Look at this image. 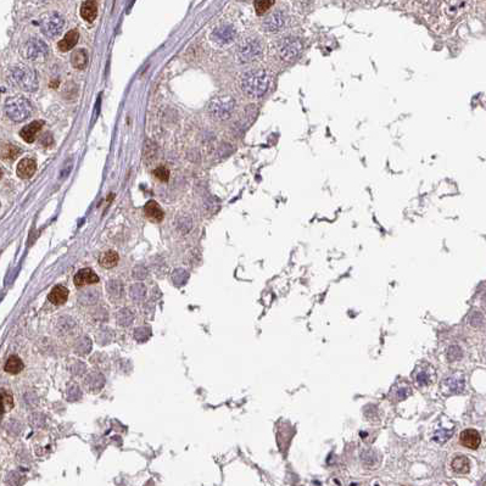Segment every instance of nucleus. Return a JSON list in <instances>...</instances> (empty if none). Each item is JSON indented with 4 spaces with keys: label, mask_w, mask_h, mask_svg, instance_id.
<instances>
[{
    "label": "nucleus",
    "mask_w": 486,
    "mask_h": 486,
    "mask_svg": "<svg viewBox=\"0 0 486 486\" xmlns=\"http://www.w3.org/2000/svg\"><path fill=\"white\" fill-rule=\"evenodd\" d=\"M269 86H271V76L265 70H249L239 78L240 89L251 98H261L267 93Z\"/></svg>",
    "instance_id": "f257e3e1"
},
{
    "label": "nucleus",
    "mask_w": 486,
    "mask_h": 486,
    "mask_svg": "<svg viewBox=\"0 0 486 486\" xmlns=\"http://www.w3.org/2000/svg\"><path fill=\"white\" fill-rule=\"evenodd\" d=\"M9 81L15 87L25 90V92H34L38 88V81L36 73L27 66L16 65L9 70Z\"/></svg>",
    "instance_id": "f03ea898"
},
{
    "label": "nucleus",
    "mask_w": 486,
    "mask_h": 486,
    "mask_svg": "<svg viewBox=\"0 0 486 486\" xmlns=\"http://www.w3.org/2000/svg\"><path fill=\"white\" fill-rule=\"evenodd\" d=\"M5 111H7L9 118L15 122H22L31 116L32 106L27 99L22 98V96H15L7 101Z\"/></svg>",
    "instance_id": "7ed1b4c3"
},
{
    "label": "nucleus",
    "mask_w": 486,
    "mask_h": 486,
    "mask_svg": "<svg viewBox=\"0 0 486 486\" xmlns=\"http://www.w3.org/2000/svg\"><path fill=\"white\" fill-rule=\"evenodd\" d=\"M235 109V100L230 96H217L212 99L209 104V111L215 118L224 119L230 118Z\"/></svg>",
    "instance_id": "20e7f679"
},
{
    "label": "nucleus",
    "mask_w": 486,
    "mask_h": 486,
    "mask_svg": "<svg viewBox=\"0 0 486 486\" xmlns=\"http://www.w3.org/2000/svg\"><path fill=\"white\" fill-rule=\"evenodd\" d=\"M303 43L296 37H286L278 43L277 50L279 56L286 63H291L301 54Z\"/></svg>",
    "instance_id": "39448f33"
},
{
    "label": "nucleus",
    "mask_w": 486,
    "mask_h": 486,
    "mask_svg": "<svg viewBox=\"0 0 486 486\" xmlns=\"http://www.w3.org/2000/svg\"><path fill=\"white\" fill-rule=\"evenodd\" d=\"M21 55L29 61H43L48 57L49 49L43 40L38 38H32L23 44Z\"/></svg>",
    "instance_id": "423d86ee"
},
{
    "label": "nucleus",
    "mask_w": 486,
    "mask_h": 486,
    "mask_svg": "<svg viewBox=\"0 0 486 486\" xmlns=\"http://www.w3.org/2000/svg\"><path fill=\"white\" fill-rule=\"evenodd\" d=\"M263 52V45L257 39H247L240 43L236 50V57L240 63H251L257 60Z\"/></svg>",
    "instance_id": "0eeeda50"
},
{
    "label": "nucleus",
    "mask_w": 486,
    "mask_h": 486,
    "mask_svg": "<svg viewBox=\"0 0 486 486\" xmlns=\"http://www.w3.org/2000/svg\"><path fill=\"white\" fill-rule=\"evenodd\" d=\"M63 28L64 19L56 13L48 14L42 20V23H40V29H42L43 34H45L49 38L57 37L63 31Z\"/></svg>",
    "instance_id": "6e6552de"
},
{
    "label": "nucleus",
    "mask_w": 486,
    "mask_h": 486,
    "mask_svg": "<svg viewBox=\"0 0 486 486\" xmlns=\"http://www.w3.org/2000/svg\"><path fill=\"white\" fill-rule=\"evenodd\" d=\"M73 283H75L76 288H83L86 285H93V284L99 283V277L93 269L90 268H82L77 272L75 278H73Z\"/></svg>",
    "instance_id": "1a4fd4ad"
},
{
    "label": "nucleus",
    "mask_w": 486,
    "mask_h": 486,
    "mask_svg": "<svg viewBox=\"0 0 486 486\" xmlns=\"http://www.w3.org/2000/svg\"><path fill=\"white\" fill-rule=\"evenodd\" d=\"M459 440H461V444L467 449L476 450L480 443H481V436L475 429H467L462 432Z\"/></svg>",
    "instance_id": "9d476101"
},
{
    "label": "nucleus",
    "mask_w": 486,
    "mask_h": 486,
    "mask_svg": "<svg viewBox=\"0 0 486 486\" xmlns=\"http://www.w3.org/2000/svg\"><path fill=\"white\" fill-rule=\"evenodd\" d=\"M37 163L33 159H23L17 165V175L22 179H29L36 173Z\"/></svg>",
    "instance_id": "9b49d317"
},
{
    "label": "nucleus",
    "mask_w": 486,
    "mask_h": 486,
    "mask_svg": "<svg viewBox=\"0 0 486 486\" xmlns=\"http://www.w3.org/2000/svg\"><path fill=\"white\" fill-rule=\"evenodd\" d=\"M234 36H235V32H234L230 27H219L213 32L212 39L215 40L216 44L223 46V45H227V44L232 43L234 39Z\"/></svg>",
    "instance_id": "f8f14e48"
},
{
    "label": "nucleus",
    "mask_w": 486,
    "mask_h": 486,
    "mask_svg": "<svg viewBox=\"0 0 486 486\" xmlns=\"http://www.w3.org/2000/svg\"><path fill=\"white\" fill-rule=\"evenodd\" d=\"M69 289L65 288V286L56 285L49 292L48 300L50 301L52 305H64L67 301V298H69Z\"/></svg>",
    "instance_id": "ddd939ff"
},
{
    "label": "nucleus",
    "mask_w": 486,
    "mask_h": 486,
    "mask_svg": "<svg viewBox=\"0 0 486 486\" xmlns=\"http://www.w3.org/2000/svg\"><path fill=\"white\" fill-rule=\"evenodd\" d=\"M144 213L150 221L156 222V223H159V222L162 221L163 217H165V213H163L161 206L154 200L146 203V205L144 206Z\"/></svg>",
    "instance_id": "4468645a"
},
{
    "label": "nucleus",
    "mask_w": 486,
    "mask_h": 486,
    "mask_svg": "<svg viewBox=\"0 0 486 486\" xmlns=\"http://www.w3.org/2000/svg\"><path fill=\"white\" fill-rule=\"evenodd\" d=\"M78 39H80V33H78L77 29H71V31L67 32L66 36L57 43V48L63 52L71 50L73 46L78 43Z\"/></svg>",
    "instance_id": "2eb2a0df"
},
{
    "label": "nucleus",
    "mask_w": 486,
    "mask_h": 486,
    "mask_svg": "<svg viewBox=\"0 0 486 486\" xmlns=\"http://www.w3.org/2000/svg\"><path fill=\"white\" fill-rule=\"evenodd\" d=\"M42 127H43V121H34L32 122L31 125L23 127L21 132H20V136H21V138L25 140V142L33 143L34 140H36L38 132L40 131V128Z\"/></svg>",
    "instance_id": "dca6fc26"
},
{
    "label": "nucleus",
    "mask_w": 486,
    "mask_h": 486,
    "mask_svg": "<svg viewBox=\"0 0 486 486\" xmlns=\"http://www.w3.org/2000/svg\"><path fill=\"white\" fill-rule=\"evenodd\" d=\"M96 15H98V5H96L94 0H87L82 4L81 16L83 17L84 21L93 22L95 20Z\"/></svg>",
    "instance_id": "f3484780"
},
{
    "label": "nucleus",
    "mask_w": 486,
    "mask_h": 486,
    "mask_svg": "<svg viewBox=\"0 0 486 486\" xmlns=\"http://www.w3.org/2000/svg\"><path fill=\"white\" fill-rule=\"evenodd\" d=\"M118 261H119L118 254L113 250H109L106 251V253H102L100 255V257H99V265H100L102 268H106V269L116 267Z\"/></svg>",
    "instance_id": "a211bd4d"
},
{
    "label": "nucleus",
    "mask_w": 486,
    "mask_h": 486,
    "mask_svg": "<svg viewBox=\"0 0 486 486\" xmlns=\"http://www.w3.org/2000/svg\"><path fill=\"white\" fill-rule=\"evenodd\" d=\"M23 368H25V363L22 362V359L20 358L19 356H15V355L9 357L4 364V371L9 374H13V376L21 373Z\"/></svg>",
    "instance_id": "6ab92c4d"
},
{
    "label": "nucleus",
    "mask_w": 486,
    "mask_h": 486,
    "mask_svg": "<svg viewBox=\"0 0 486 486\" xmlns=\"http://www.w3.org/2000/svg\"><path fill=\"white\" fill-rule=\"evenodd\" d=\"M71 64L75 69L84 70L88 65V52L84 49H77L71 55Z\"/></svg>",
    "instance_id": "aec40b11"
},
{
    "label": "nucleus",
    "mask_w": 486,
    "mask_h": 486,
    "mask_svg": "<svg viewBox=\"0 0 486 486\" xmlns=\"http://www.w3.org/2000/svg\"><path fill=\"white\" fill-rule=\"evenodd\" d=\"M284 19L280 13H276L268 17L265 22V28L269 32H277L283 27Z\"/></svg>",
    "instance_id": "412c9836"
},
{
    "label": "nucleus",
    "mask_w": 486,
    "mask_h": 486,
    "mask_svg": "<svg viewBox=\"0 0 486 486\" xmlns=\"http://www.w3.org/2000/svg\"><path fill=\"white\" fill-rule=\"evenodd\" d=\"M451 467H452L453 472L458 473V474H465L469 472V459H468L465 456H457V457L453 458L452 463H451Z\"/></svg>",
    "instance_id": "4be33fe9"
},
{
    "label": "nucleus",
    "mask_w": 486,
    "mask_h": 486,
    "mask_svg": "<svg viewBox=\"0 0 486 486\" xmlns=\"http://www.w3.org/2000/svg\"><path fill=\"white\" fill-rule=\"evenodd\" d=\"M19 154H20V149L16 148L15 145L7 144V145L3 146L2 155H3V159H4V160L13 161V160L16 159L17 155H19Z\"/></svg>",
    "instance_id": "5701e85b"
},
{
    "label": "nucleus",
    "mask_w": 486,
    "mask_h": 486,
    "mask_svg": "<svg viewBox=\"0 0 486 486\" xmlns=\"http://www.w3.org/2000/svg\"><path fill=\"white\" fill-rule=\"evenodd\" d=\"M274 0H255V10L257 15H263L273 7Z\"/></svg>",
    "instance_id": "b1692460"
},
{
    "label": "nucleus",
    "mask_w": 486,
    "mask_h": 486,
    "mask_svg": "<svg viewBox=\"0 0 486 486\" xmlns=\"http://www.w3.org/2000/svg\"><path fill=\"white\" fill-rule=\"evenodd\" d=\"M2 406H3V412L10 411L11 408H14L13 396L5 390H2Z\"/></svg>",
    "instance_id": "393cba45"
},
{
    "label": "nucleus",
    "mask_w": 486,
    "mask_h": 486,
    "mask_svg": "<svg viewBox=\"0 0 486 486\" xmlns=\"http://www.w3.org/2000/svg\"><path fill=\"white\" fill-rule=\"evenodd\" d=\"M154 175L156 178H159L160 180L167 181L169 178V172H168V169L165 168V167H159V168H156L154 171Z\"/></svg>",
    "instance_id": "a878e982"
}]
</instances>
